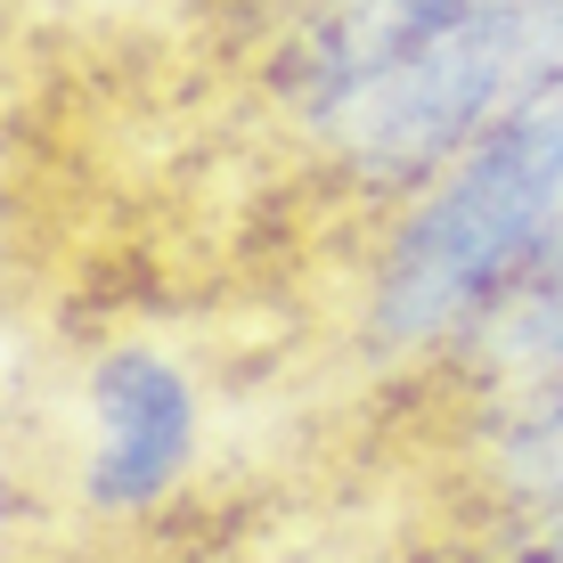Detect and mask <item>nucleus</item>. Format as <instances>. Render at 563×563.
<instances>
[{"label": "nucleus", "mask_w": 563, "mask_h": 563, "mask_svg": "<svg viewBox=\"0 0 563 563\" xmlns=\"http://www.w3.org/2000/svg\"><path fill=\"white\" fill-rule=\"evenodd\" d=\"M555 197H563V90L507 114L433 188H417V205H400L360 310L367 352L441 360L498 302H515L539 278Z\"/></svg>", "instance_id": "obj_1"}, {"label": "nucleus", "mask_w": 563, "mask_h": 563, "mask_svg": "<svg viewBox=\"0 0 563 563\" xmlns=\"http://www.w3.org/2000/svg\"><path fill=\"white\" fill-rule=\"evenodd\" d=\"M548 90H563V0H482L417 57H400L327 131V147L367 197H417Z\"/></svg>", "instance_id": "obj_2"}, {"label": "nucleus", "mask_w": 563, "mask_h": 563, "mask_svg": "<svg viewBox=\"0 0 563 563\" xmlns=\"http://www.w3.org/2000/svg\"><path fill=\"white\" fill-rule=\"evenodd\" d=\"M90 457L82 507L90 515H155L197 465V384L155 343H114L82 376Z\"/></svg>", "instance_id": "obj_3"}, {"label": "nucleus", "mask_w": 563, "mask_h": 563, "mask_svg": "<svg viewBox=\"0 0 563 563\" xmlns=\"http://www.w3.org/2000/svg\"><path fill=\"white\" fill-rule=\"evenodd\" d=\"M482 490L515 522L563 515V384L515 393L482 417Z\"/></svg>", "instance_id": "obj_4"}, {"label": "nucleus", "mask_w": 563, "mask_h": 563, "mask_svg": "<svg viewBox=\"0 0 563 563\" xmlns=\"http://www.w3.org/2000/svg\"><path fill=\"white\" fill-rule=\"evenodd\" d=\"M515 563H563V515H555V522H522Z\"/></svg>", "instance_id": "obj_5"}, {"label": "nucleus", "mask_w": 563, "mask_h": 563, "mask_svg": "<svg viewBox=\"0 0 563 563\" xmlns=\"http://www.w3.org/2000/svg\"><path fill=\"white\" fill-rule=\"evenodd\" d=\"M563 278V197H555V221H548V254H539V278L531 286H555ZM531 286H522V295H531Z\"/></svg>", "instance_id": "obj_6"}]
</instances>
